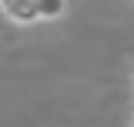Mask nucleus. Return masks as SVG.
I'll return each instance as SVG.
<instances>
[{"instance_id":"f257e3e1","label":"nucleus","mask_w":134,"mask_h":127,"mask_svg":"<svg viewBox=\"0 0 134 127\" xmlns=\"http://www.w3.org/2000/svg\"><path fill=\"white\" fill-rule=\"evenodd\" d=\"M0 14L17 27H40L67 14V0H0Z\"/></svg>"},{"instance_id":"f03ea898","label":"nucleus","mask_w":134,"mask_h":127,"mask_svg":"<svg viewBox=\"0 0 134 127\" xmlns=\"http://www.w3.org/2000/svg\"><path fill=\"white\" fill-rule=\"evenodd\" d=\"M131 90H134V70H131Z\"/></svg>"},{"instance_id":"7ed1b4c3","label":"nucleus","mask_w":134,"mask_h":127,"mask_svg":"<svg viewBox=\"0 0 134 127\" xmlns=\"http://www.w3.org/2000/svg\"><path fill=\"white\" fill-rule=\"evenodd\" d=\"M127 127H134V114H131V124H127Z\"/></svg>"}]
</instances>
